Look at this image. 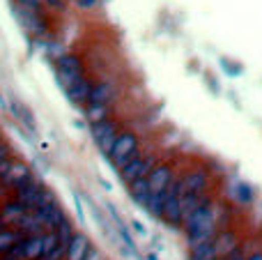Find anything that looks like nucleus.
Masks as SVG:
<instances>
[{"mask_svg":"<svg viewBox=\"0 0 262 260\" xmlns=\"http://www.w3.org/2000/svg\"><path fill=\"white\" fill-rule=\"evenodd\" d=\"M32 170L28 168L23 161H16V159H7L0 164V184L3 187H9V189H21L26 187L28 182H32Z\"/></svg>","mask_w":262,"mask_h":260,"instance_id":"f257e3e1","label":"nucleus"},{"mask_svg":"<svg viewBox=\"0 0 262 260\" xmlns=\"http://www.w3.org/2000/svg\"><path fill=\"white\" fill-rule=\"evenodd\" d=\"M108 157L113 159V164L118 166V168H124L131 159H136V157H138V138H136V134H131V132L120 134L118 141L111 147Z\"/></svg>","mask_w":262,"mask_h":260,"instance_id":"f03ea898","label":"nucleus"},{"mask_svg":"<svg viewBox=\"0 0 262 260\" xmlns=\"http://www.w3.org/2000/svg\"><path fill=\"white\" fill-rule=\"evenodd\" d=\"M55 69H58V78H60V83H62L64 90L72 88V85H76L78 81L85 78L81 60H78L74 53H64L60 60H55Z\"/></svg>","mask_w":262,"mask_h":260,"instance_id":"7ed1b4c3","label":"nucleus"},{"mask_svg":"<svg viewBox=\"0 0 262 260\" xmlns=\"http://www.w3.org/2000/svg\"><path fill=\"white\" fill-rule=\"evenodd\" d=\"M16 201H21L23 205L30 207V210H41L44 205L53 203V196H51V191H46L39 182L32 180V182H28L26 187L16 189Z\"/></svg>","mask_w":262,"mask_h":260,"instance_id":"20e7f679","label":"nucleus"},{"mask_svg":"<svg viewBox=\"0 0 262 260\" xmlns=\"http://www.w3.org/2000/svg\"><path fill=\"white\" fill-rule=\"evenodd\" d=\"M154 157L152 155H147V157H136V159H131L124 168H120V175H122V180L127 184L131 182H136V180H140V178H147L149 175V170L154 168Z\"/></svg>","mask_w":262,"mask_h":260,"instance_id":"39448f33","label":"nucleus"},{"mask_svg":"<svg viewBox=\"0 0 262 260\" xmlns=\"http://www.w3.org/2000/svg\"><path fill=\"white\" fill-rule=\"evenodd\" d=\"M120 134L122 132L118 129V124H115L113 120H101V122L92 124V136H95L97 145H99L104 152H111V147H113V143L118 141Z\"/></svg>","mask_w":262,"mask_h":260,"instance_id":"423d86ee","label":"nucleus"},{"mask_svg":"<svg viewBox=\"0 0 262 260\" xmlns=\"http://www.w3.org/2000/svg\"><path fill=\"white\" fill-rule=\"evenodd\" d=\"M172 180H175V173H172L170 166L157 164L147 175V187H149V191H154V193H163L168 187H170Z\"/></svg>","mask_w":262,"mask_h":260,"instance_id":"0eeeda50","label":"nucleus"},{"mask_svg":"<svg viewBox=\"0 0 262 260\" xmlns=\"http://www.w3.org/2000/svg\"><path fill=\"white\" fill-rule=\"evenodd\" d=\"M28 212H32L30 207H26L21 201L14 198V201H7L3 207H0V221H3L5 226H9V228H16L18 221H21Z\"/></svg>","mask_w":262,"mask_h":260,"instance_id":"6e6552de","label":"nucleus"},{"mask_svg":"<svg viewBox=\"0 0 262 260\" xmlns=\"http://www.w3.org/2000/svg\"><path fill=\"white\" fill-rule=\"evenodd\" d=\"M180 182H182V191H184V196L186 193H203L205 189H207V173L200 170V168L189 170V173H184L180 178Z\"/></svg>","mask_w":262,"mask_h":260,"instance_id":"1a4fd4ad","label":"nucleus"},{"mask_svg":"<svg viewBox=\"0 0 262 260\" xmlns=\"http://www.w3.org/2000/svg\"><path fill=\"white\" fill-rule=\"evenodd\" d=\"M113 99H115V90L111 83H106V81L92 83V90H90V97H88L85 106H111Z\"/></svg>","mask_w":262,"mask_h":260,"instance_id":"9d476101","label":"nucleus"},{"mask_svg":"<svg viewBox=\"0 0 262 260\" xmlns=\"http://www.w3.org/2000/svg\"><path fill=\"white\" fill-rule=\"evenodd\" d=\"M214 247H216V256L230 258L239 249V242H237V235L232 230H219L214 237Z\"/></svg>","mask_w":262,"mask_h":260,"instance_id":"9b49d317","label":"nucleus"},{"mask_svg":"<svg viewBox=\"0 0 262 260\" xmlns=\"http://www.w3.org/2000/svg\"><path fill=\"white\" fill-rule=\"evenodd\" d=\"M90 242H88L85 235L81 233H74V237L69 240V247H67V260H85L88 253H90Z\"/></svg>","mask_w":262,"mask_h":260,"instance_id":"f8f14e48","label":"nucleus"},{"mask_svg":"<svg viewBox=\"0 0 262 260\" xmlns=\"http://www.w3.org/2000/svg\"><path fill=\"white\" fill-rule=\"evenodd\" d=\"M23 237H26V235H23L21 230L9 228V226H0V256H5L9 249H14Z\"/></svg>","mask_w":262,"mask_h":260,"instance_id":"ddd939ff","label":"nucleus"},{"mask_svg":"<svg viewBox=\"0 0 262 260\" xmlns=\"http://www.w3.org/2000/svg\"><path fill=\"white\" fill-rule=\"evenodd\" d=\"M216 256V247H214V240L209 242H200L191 247V260H214Z\"/></svg>","mask_w":262,"mask_h":260,"instance_id":"4468645a","label":"nucleus"},{"mask_svg":"<svg viewBox=\"0 0 262 260\" xmlns=\"http://www.w3.org/2000/svg\"><path fill=\"white\" fill-rule=\"evenodd\" d=\"M108 111H111L108 106H88L85 115L92 124H97V122H101V120H108Z\"/></svg>","mask_w":262,"mask_h":260,"instance_id":"2eb2a0df","label":"nucleus"},{"mask_svg":"<svg viewBox=\"0 0 262 260\" xmlns=\"http://www.w3.org/2000/svg\"><path fill=\"white\" fill-rule=\"evenodd\" d=\"M67 247L69 244L60 242L55 249H51V251H46L44 256H41L39 260H67Z\"/></svg>","mask_w":262,"mask_h":260,"instance_id":"dca6fc26","label":"nucleus"},{"mask_svg":"<svg viewBox=\"0 0 262 260\" xmlns=\"http://www.w3.org/2000/svg\"><path fill=\"white\" fill-rule=\"evenodd\" d=\"M7 159H12V157H9V150L5 145H0V164H3V161H7Z\"/></svg>","mask_w":262,"mask_h":260,"instance_id":"f3484780","label":"nucleus"},{"mask_svg":"<svg viewBox=\"0 0 262 260\" xmlns=\"http://www.w3.org/2000/svg\"><path fill=\"white\" fill-rule=\"evenodd\" d=\"M246 258H249V256H244V251H242V249H237V251L232 253V256L228 258V260H246Z\"/></svg>","mask_w":262,"mask_h":260,"instance_id":"a211bd4d","label":"nucleus"},{"mask_svg":"<svg viewBox=\"0 0 262 260\" xmlns=\"http://www.w3.org/2000/svg\"><path fill=\"white\" fill-rule=\"evenodd\" d=\"M78 5H81V7H92V5L97 3V0H76Z\"/></svg>","mask_w":262,"mask_h":260,"instance_id":"6ab92c4d","label":"nucleus"},{"mask_svg":"<svg viewBox=\"0 0 262 260\" xmlns=\"http://www.w3.org/2000/svg\"><path fill=\"white\" fill-rule=\"evenodd\" d=\"M246 260H262V251H253Z\"/></svg>","mask_w":262,"mask_h":260,"instance_id":"aec40b11","label":"nucleus"},{"mask_svg":"<svg viewBox=\"0 0 262 260\" xmlns=\"http://www.w3.org/2000/svg\"><path fill=\"white\" fill-rule=\"evenodd\" d=\"M214 260H228V258H221V256H219V258H214Z\"/></svg>","mask_w":262,"mask_h":260,"instance_id":"412c9836","label":"nucleus"}]
</instances>
